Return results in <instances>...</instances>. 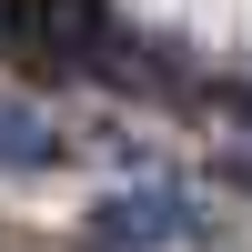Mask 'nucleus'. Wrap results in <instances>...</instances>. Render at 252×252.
<instances>
[{
    "mask_svg": "<svg viewBox=\"0 0 252 252\" xmlns=\"http://www.w3.org/2000/svg\"><path fill=\"white\" fill-rule=\"evenodd\" d=\"M81 232H91V252H202L222 222H212V202L182 192V182H121L111 202L81 212Z\"/></svg>",
    "mask_w": 252,
    "mask_h": 252,
    "instance_id": "1",
    "label": "nucleus"
},
{
    "mask_svg": "<svg viewBox=\"0 0 252 252\" xmlns=\"http://www.w3.org/2000/svg\"><path fill=\"white\" fill-rule=\"evenodd\" d=\"M81 141L61 131L40 101H0V172H61Z\"/></svg>",
    "mask_w": 252,
    "mask_h": 252,
    "instance_id": "2",
    "label": "nucleus"
}]
</instances>
